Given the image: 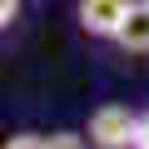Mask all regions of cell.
I'll return each instance as SVG.
<instances>
[{
  "mask_svg": "<svg viewBox=\"0 0 149 149\" xmlns=\"http://www.w3.org/2000/svg\"><path fill=\"white\" fill-rule=\"evenodd\" d=\"M90 144L95 149H134V134H139V114L124 109V104H100L85 124Z\"/></svg>",
  "mask_w": 149,
  "mask_h": 149,
  "instance_id": "cell-1",
  "label": "cell"
},
{
  "mask_svg": "<svg viewBox=\"0 0 149 149\" xmlns=\"http://www.w3.org/2000/svg\"><path fill=\"white\" fill-rule=\"evenodd\" d=\"M124 15H129V0H74V20L95 40H114Z\"/></svg>",
  "mask_w": 149,
  "mask_h": 149,
  "instance_id": "cell-2",
  "label": "cell"
},
{
  "mask_svg": "<svg viewBox=\"0 0 149 149\" xmlns=\"http://www.w3.org/2000/svg\"><path fill=\"white\" fill-rule=\"evenodd\" d=\"M114 45L129 50V55H149V0H129V15L119 25Z\"/></svg>",
  "mask_w": 149,
  "mask_h": 149,
  "instance_id": "cell-3",
  "label": "cell"
},
{
  "mask_svg": "<svg viewBox=\"0 0 149 149\" xmlns=\"http://www.w3.org/2000/svg\"><path fill=\"white\" fill-rule=\"evenodd\" d=\"M45 149H95V144H90V134H74V129H55V134H45Z\"/></svg>",
  "mask_w": 149,
  "mask_h": 149,
  "instance_id": "cell-4",
  "label": "cell"
},
{
  "mask_svg": "<svg viewBox=\"0 0 149 149\" xmlns=\"http://www.w3.org/2000/svg\"><path fill=\"white\" fill-rule=\"evenodd\" d=\"M0 149H45V134H35V129H15Z\"/></svg>",
  "mask_w": 149,
  "mask_h": 149,
  "instance_id": "cell-5",
  "label": "cell"
},
{
  "mask_svg": "<svg viewBox=\"0 0 149 149\" xmlns=\"http://www.w3.org/2000/svg\"><path fill=\"white\" fill-rule=\"evenodd\" d=\"M20 20V0H0V30H10Z\"/></svg>",
  "mask_w": 149,
  "mask_h": 149,
  "instance_id": "cell-6",
  "label": "cell"
},
{
  "mask_svg": "<svg viewBox=\"0 0 149 149\" xmlns=\"http://www.w3.org/2000/svg\"><path fill=\"white\" fill-rule=\"evenodd\" d=\"M134 149H149V109L139 114V134H134Z\"/></svg>",
  "mask_w": 149,
  "mask_h": 149,
  "instance_id": "cell-7",
  "label": "cell"
}]
</instances>
